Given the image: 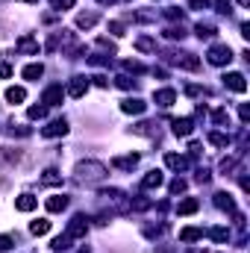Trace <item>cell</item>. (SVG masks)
I'll list each match as a JSON object with an SVG mask.
<instances>
[{"instance_id": "42", "label": "cell", "mask_w": 250, "mask_h": 253, "mask_svg": "<svg viewBox=\"0 0 250 253\" xmlns=\"http://www.w3.org/2000/svg\"><path fill=\"white\" fill-rule=\"evenodd\" d=\"M50 6H53L56 12H65V9H71V6H74V0H50Z\"/></svg>"}, {"instance_id": "49", "label": "cell", "mask_w": 250, "mask_h": 253, "mask_svg": "<svg viewBox=\"0 0 250 253\" xmlns=\"http://www.w3.org/2000/svg\"><path fill=\"white\" fill-rule=\"evenodd\" d=\"M233 168H236V159H233V156L221 159V171H224V174H227V171H233Z\"/></svg>"}, {"instance_id": "19", "label": "cell", "mask_w": 250, "mask_h": 253, "mask_svg": "<svg viewBox=\"0 0 250 253\" xmlns=\"http://www.w3.org/2000/svg\"><path fill=\"white\" fill-rule=\"evenodd\" d=\"M197 209H200V200H197V197H186V200L177 203V212H180V215H194Z\"/></svg>"}, {"instance_id": "12", "label": "cell", "mask_w": 250, "mask_h": 253, "mask_svg": "<svg viewBox=\"0 0 250 253\" xmlns=\"http://www.w3.org/2000/svg\"><path fill=\"white\" fill-rule=\"evenodd\" d=\"M215 206H218L221 212H236V200H233L230 191H218V194H215Z\"/></svg>"}, {"instance_id": "38", "label": "cell", "mask_w": 250, "mask_h": 253, "mask_svg": "<svg viewBox=\"0 0 250 253\" xmlns=\"http://www.w3.org/2000/svg\"><path fill=\"white\" fill-rule=\"evenodd\" d=\"M97 47H100V50L115 53V42H112V39H106V36H100V39H97Z\"/></svg>"}, {"instance_id": "26", "label": "cell", "mask_w": 250, "mask_h": 253, "mask_svg": "<svg viewBox=\"0 0 250 253\" xmlns=\"http://www.w3.org/2000/svg\"><path fill=\"white\" fill-rule=\"evenodd\" d=\"M6 100L9 103H24L27 100V91L21 85H12V88H6Z\"/></svg>"}, {"instance_id": "43", "label": "cell", "mask_w": 250, "mask_h": 253, "mask_svg": "<svg viewBox=\"0 0 250 253\" xmlns=\"http://www.w3.org/2000/svg\"><path fill=\"white\" fill-rule=\"evenodd\" d=\"M186 180H183V177H177V180H174V183H171V194H180V191H186Z\"/></svg>"}, {"instance_id": "17", "label": "cell", "mask_w": 250, "mask_h": 253, "mask_svg": "<svg viewBox=\"0 0 250 253\" xmlns=\"http://www.w3.org/2000/svg\"><path fill=\"white\" fill-rule=\"evenodd\" d=\"M36 203H39V200H36L33 194H18V197H15V209H18V212H33Z\"/></svg>"}, {"instance_id": "41", "label": "cell", "mask_w": 250, "mask_h": 253, "mask_svg": "<svg viewBox=\"0 0 250 253\" xmlns=\"http://www.w3.org/2000/svg\"><path fill=\"white\" fill-rule=\"evenodd\" d=\"M124 68H126V71H132V74H144V71H147L144 65H141V62H135V59H126Z\"/></svg>"}, {"instance_id": "2", "label": "cell", "mask_w": 250, "mask_h": 253, "mask_svg": "<svg viewBox=\"0 0 250 253\" xmlns=\"http://www.w3.org/2000/svg\"><path fill=\"white\" fill-rule=\"evenodd\" d=\"M206 59H209V65H230L233 62V50H230V44H212L209 47V53H206Z\"/></svg>"}, {"instance_id": "24", "label": "cell", "mask_w": 250, "mask_h": 253, "mask_svg": "<svg viewBox=\"0 0 250 253\" xmlns=\"http://www.w3.org/2000/svg\"><path fill=\"white\" fill-rule=\"evenodd\" d=\"M42 74H44V65L42 62H33V65H27V68L21 71L24 80H42Z\"/></svg>"}, {"instance_id": "53", "label": "cell", "mask_w": 250, "mask_h": 253, "mask_svg": "<svg viewBox=\"0 0 250 253\" xmlns=\"http://www.w3.org/2000/svg\"><path fill=\"white\" fill-rule=\"evenodd\" d=\"M242 39H250V24H242Z\"/></svg>"}, {"instance_id": "40", "label": "cell", "mask_w": 250, "mask_h": 253, "mask_svg": "<svg viewBox=\"0 0 250 253\" xmlns=\"http://www.w3.org/2000/svg\"><path fill=\"white\" fill-rule=\"evenodd\" d=\"M112 56L109 53H97V56H88V65H109Z\"/></svg>"}, {"instance_id": "22", "label": "cell", "mask_w": 250, "mask_h": 253, "mask_svg": "<svg viewBox=\"0 0 250 253\" xmlns=\"http://www.w3.org/2000/svg\"><path fill=\"white\" fill-rule=\"evenodd\" d=\"M135 50H141V53H156V39L138 36V39H135Z\"/></svg>"}, {"instance_id": "7", "label": "cell", "mask_w": 250, "mask_h": 253, "mask_svg": "<svg viewBox=\"0 0 250 253\" xmlns=\"http://www.w3.org/2000/svg\"><path fill=\"white\" fill-rule=\"evenodd\" d=\"M62 100H65V88L59 85V83L47 85V88H44V94H42V103H44V106H59Z\"/></svg>"}, {"instance_id": "9", "label": "cell", "mask_w": 250, "mask_h": 253, "mask_svg": "<svg viewBox=\"0 0 250 253\" xmlns=\"http://www.w3.org/2000/svg\"><path fill=\"white\" fill-rule=\"evenodd\" d=\"M144 109H147V103L138 100V97H126L124 103H121V112H124V115H141Z\"/></svg>"}, {"instance_id": "30", "label": "cell", "mask_w": 250, "mask_h": 253, "mask_svg": "<svg viewBox=\"0 0 250 253\" xmlns=\"http://www.w3.org/2000/svg\"><path fill=\"white\" fill-rule=\"evenodd\" d=\"M44 115H47V106H44V103H42V106H30V109H27V118H30V121H42Z\"/></svg>"}, {"instance_id": "47", "label": "cell", "mask_w": 250, "mask_h": 253, "mask_svg": "<svg viewBox=\"0 0 250 253\" xmlns=\"http://www.w3.org/2000/svg\"><path fill=\"white\" fill-rule=\"evenodd\" d=\"M239 118H242V124H248V121H250V106H248V103H242V106H239Z\"/></svg>"}, {"instance_id": "5", "label": "cell", "mask_w": 250, "mask_h": 253, "mask_svg": "<svg viewBox=\"0 0 250 253\" xmlns=\"http://www.w3.org/2000/svg\"><path fill=\"white\" fill-rule=\"evenodd\" d=\"M224 85H227L230 91H236V94H245V91H248V80H245V74H239V71L224 74Z\"/></svg>"}, {"instance_id": "29", "label": "cell", "mask_w": 250, "mask_h": 253, "mask_svg": "<svg viewBox=\"0 0 250 253\" xmlns=\"http://www.w3.org/2000/svg\"><path fill=\"white\" fill-rule=\"evenodd\" d=\"M209 144H215V147H227V144H230V135H227V132L212 129V132H209Z\"/></svg>"}, {"instance_id": "45", "label": "cell", "mask_w": 250, "mask_h": 253, "mask_svg": "<svg viewBox=\"0 0 250 253\" xmlns=\"http://www.w3.org/2000/svg\"><path fill=\"white\" fill-rule=\"evenodd\" d=\"M12 245H15V239H12V236H0V253L12 251Z\"/></svg>"}, {"instance_id": "33", "label": "cell", "mask_w": 250, "mask_h": 253, "mask_svg": "<svg viewBox=\"0 0 250 253\" xmlns=\"http://www.w3.org/2000/svg\"><path fill=\"white\" fill-rule=\"evenodd\" d=\"M165 39H171V42H177V39H180V42H183V39H186L183 24H180V27H168V30H165Z\"/></svg>"}, {"instance_id": "21", "label": "cell", "mask_w": 250, "mask_h": 253, "mask_svg": "<svg viewBox=\"0 0 250 253\" xmlns=\"http://www.w3.org/2000/svg\"><path fill=\"white\" fill-rule=\"evenodd\" d=\"M47 212H62V209H68V197L65 194H53V197H47Z\"/></svg>"}, {"instance_id": "46", "label": "cell", "mask_w": 250, "mask_h": 253, "mask_svg": "<svg viewBox=\"0 0 250 253\" xmlns=\"http://www.w3.org/2000/svg\"><path fill=\"white\" fill-rule=\"evenodd\" d=\"M194 180H197V183H209V180H212V174H209L206 168H197V174H194Z\"/></svg>"}, {"instance_id": "36", "label": "cell", "mask_w": 250, "mask_h": 253, "mask_svg": "<svg viewBox=\"0 0 250 253\" xmlns=\"http://www.w3.org/2000/svg\"><path fill=\"white\" fill-rule=\"evenodd\" d=\"M165 18H168V21H180V24H183L186 12H183V9H177V6H171V9H165Z\"/></svg>"}, {"instance_id": "48", "label": "cell", "mask_w": 250, "mask_h": 253, "mask_svg": "<svg viewBox=\"0 0 250 253\" xmlns=\"http://www.w3.org/2000/svg\"><path fill=\"white\" fill-rule=\"evenodd\" d=\"M109 33H112V36H124V24H121V21H112V24H109Z\"/></svg>"}, {"instance_id": "6", "label": "cell", "mask_w": 250, "mask_h": 253, "mask_svg": "<svg viewBox=\"0 0 250 253\" xmlns=\"http://www.w3.org/2000/svg\"><path fill=\"white\" fill-rule=\"evenodd\" d=\"M88 77H71V83H68V88H65V94L68 97H74V100H80L85 91H88Z\"/></svg>"}, {"instance_id": "56", "label": "cell", "mask_w": 250, "mask_h": 253, "mask_svg": "<svg viewBox=\"0 0 250 253\" xmlns=\"http://www.w3.org/2000/svg\"><path fill=\"white\" fill-rule=\"evenodd\" d=\"M77 253H91V251H88V248H83V251H77Z\"/></svg>"}, {"instance_id": "50", "label": "cell", "mask_w": 250, "mask_h": 253, "mask_svg": "<svg viewBox=\"0 0 250 253\" xmlns=\"http://www.w3.org/2000/svg\"><path fill=\"white\" fill-rule=\"evenodd\" d=\"M9 77H12V65L0 62V80H9Z\"/></svg>"}, {"instance_id": "14", "label": "cell", "mask_w": 250, "mask_h": 253, "mask_svg": "<svg viewBox=\"0 0 250 253\" xmlns=\"http://www.w3.org/2000/svg\"><path fill=\"white\" fill-rule=\"evenodd\" d=\"M165 165H168L171 171H186L188 159L186 156H180V153H165Z\"/></svg>"}, {"instance_id": "51", "label": "cell", "mask_w": 250, "mask_h": 253, "mask_svg": "<svg viewBox=\"0 0 250 253\" xmlns=\"http://www.w3.org/2000/svg\"><path fill=\"white\" fill-rule=\"evenodd\" d=\"M91 80H94V85H100V88H106V85H109V80H106L103 74H94Z\"/></svg>"}, {"instance_id": "1", "label": "cell", "mask_w": 250, "mask_h": 253, "mask_svg": "<svg viewBox=\"0 0 250 253\" xmlns=\"http://www.w3.org/2000/svg\"><path fill=\"white\" fill-rule=\"evenodd\" d=\"M106 177H109V168H106L103 162H97V159L77 162V168H74V180H77L80 186H100Z\"/></svg>"}, {"instance_id": "15", "label": "cell", "mask_w": 250, "mask_h": 253, "mask_svg": "<svg viewBox=\"0 0 250 253\" xmlns=\"http://www.w3.org/2000/svg\"><path fill=\"white\" fill-rule=\"evenodd\" d=\"M138 165V156L135 153H129V156H115L112 159V168H121V171H132Z\"/></svg>"}, {"instance_id": "44", "label": "cell", "mask_w": 250, "mask_h": 253, "mask_svg": "<svg viewBox=\"0 0 250 253\" xmlns=\"http://www.w3.org/2000/svg\"><path fill=\"white\" fill-rule=\"evenodd\" d=\"M215 6H218L221 15H230V12H233V3H230V0H215Z\"/></svg>"}, {"instance_id": "4", "label": "cell", "mask_w": 250, "mask_h": 253, "mask_svg": "<svg viewBox=\"0 0 250 253\" xmlns=\"http://www.w3.org/2000/svg\"><path fill=\"white\" fill-rule=\"evenodd\" d=\"M165 59L174 65H180V68H186V71H197L200 68V59L194 56V53H177V50H171V53H165Z\"/></svg>"}, {"instance_id": "39", "label": "cell", "mask_w": 250, "mask_h": 253, "mask_svg": "<svg viewBox=\"0 0 250 253\" xmlns=\"http://www.w3.org/2000/svg\"><path fill=\"white\" fill-rule=\"evenodd\" d=\"M212 121H215V124H230L227 109H215V112H212Z\"/></svg>"}, {"instance_id": "18", "label": "cell", "mask_w": 250, "mask_h": 253, "mask_svg": "<svg viewBox=\"0 0 250 253\" xmlns=\"http://www.w3.org/2000/svg\"><path fill=\"white\" fill-rule=\"evenodd\" d=\"M194 33H197V39H200V42H212L218 30H215V24H203V21H200V24L194 27Z\"/></svg>"}, {"instance_id": "23", "label": "cell", "mask_w": 250, "mask_h": 253, "mask_svg": "<svg viewBox=\"0 0 250 253\" xmlns=\"http://www.w3.org/2000/svg\"><path fill=\"white\" fill-rule=\"evenodd\" d=\"M191 129H194V121L191 118H177L174 121V135H183L186 138V135H191Z\"/></svg>"}, {"instance_id": "37", "label": "cell", "mask_w": 250, "mask_h": 253, "mask_svg": "<svg viewBox=\"0 0 250 253\" xmlns=\"http://www.w3.org/2000/svg\"><path fill=\"white\" fill-rule=\"evenodd\" d=\"M115 85L124 88V91H129V88H135V80H129V77H115Z\"/></svg>"}, {"instance_id": "13", "label": "cell", "mask_w": 250, "mask_h": 253, "mask_svg": "<svg viewBox=\"0 0 250 253\" xmlns=\"http://www.w3.org/2000/svg\"><path fill=\"white\" fill-rule=\"evenodd\" d=\"M15 47H18L21 53H30V56H36V53H39V42H36L33 36H21Z\"/></svg>"}, {"instance_id": "34", "label": "cell", "mask_w": 250, "mask_h": 253, "mask_svg": "<svg viewBox=\"0 0 250 253\" xmlns=\"http://www.w3.org/2000/svg\"><path fill=\"white\" fill-rule=\"evenodd\" d=\"M0 159H6V162H18V159H21V150H12V147H0Z\"/></svg>"}, {"instance_id": "20", "label": "cell", "mask_w": 250, "mask_h": 253, "mask_svg": "<svg viewBox=\"0 0 250 253\" xmlns=\"http://www.w3.org/2000/svg\"><path fill=\"white\" fill-rule=\"evenodd\" d=\"M206 233L200 230V227H186V230H180V242H186V245H191V242H200Z\"/></svg>"}, {"instance_id": "52", "label": "cell", "mask_w": 250, "mask_h": 253, "mask_svg": "<svg viewBox=\"0 0 250 253\" xmlns=\"http://www.w3.org/2000/svg\"><path fill=\"white\" fill-rule=\"evenodd\" d=\"M191 9H209V0H188Z\"/></svg>"}, {"instance_id": "54", "label": "cell", "mask_w": 250, "mask_h": 253, "mask_svg": "<svg viewBox=\"0 0 250 253\" xmlns=\"http://www.w3.org/2000/svg\"><path fill=\"white\" fill-rule=\"evenodd\" d=\"M100 6H112V3H118V0H97Z\"/></svg>"}, {"instance_id": "32", "label": "cell", "mask_w": 250, "mask_h": 253, "mask_svg": "<svg viewBox=\"0 0 250 253\" xmlns=\"http://www.w3.org/2000/svg\"><path fill=\"white\" fill-rule=\"evenodd\" d=\"M156 124H147V121H141V124H135L132 126V132L135 135H156V129H153Z\"/></svg>"}, {"instance_id": "35", "label": "cell", "mask_w": 250, "mask_h": 253, "mask_svg": "<svg viewBox=\"0 0 250 253\" xmlns=\"http://www.w3.org/2000/svg\"><path fill=\"white\" fill-rule=\"evenodd\" d=\"M186 94L188 97H206L209 88H206V85H186Z\"/></svg>"}, {"instance_id": "16", "label": "cell", "mask_w": 250, "mask_h": 253, "mask_svg": "<svg viewBox=\"0 0 250 253\" xmlns=\"http://www.w3.org/2000/svg\"><path fill=\"white\" fill-rule=\"evenodd\" d=\"M97 21H100L97 12H80V15H77V27H80V30H91Z\"/></svg>"}, {"instance_id": "8", "label": "cell", "mask_w": 250, "mask_h": 253, "mask_svg": "<svg viewBox=\"0 0 250 253\" xmlns=\"http://www.w3.org/2000/svg\"><path fill=\"white\" fill-rule=\"evenodd\" d=\"M65 132H68V121L65 118H56V121H50L47 126H42V135L44 138H59Z\"/></svg>"}, {"instance_id": "55", "label": "cell", "mask_w": 250, "mask_h": 253, "mask_svg": "<svg viewBox=\"0 0 250 253\" xmlns=\"http://www.w3.org/2000/svg\"><path fill=\"white\" fill-rule=\"evenodd\" d=\"M239 6H250V0H239Z\"/></svg>"}, {"instance_id": "3", "label": "cell", "mask_w": 250, "mask_h": 253, "mask_svg": "<svg viewBox=\"0 0 250 253\" xmlns=\"http://www.w3.org/2000/svg\"><path fill=\"white\" fill-rule=\"evenodd\" d=\"M85 233H88V218H85V215H74V218L68 221L65 236H68V239H85Z\"/></svg>"}, {"instance_id": "28", "label": "cell", "mask_w": 250, "mask_h": 253, "mask_svg": "<svg viewBox=\"0 0 250 253\" xmlns=\"http://www.w3.org/2000/svg\"><path fill=\"white\" fill-rule=\"evenodd\" d=\"M30 233H33V236H44V233H50V221H47V218L33 221V224H30Z\"/></svg>"}, {"instance_id": "31", "label": "cell", "mask_w": 250, "mask_h": 253, "mask_svg": "<svg viewBox=\"0 0 250 253\" xmlns=\"http://www.w3.org/2000/svg\"><path fill=\"white\" fill-rule=\"evenodd\" d=\"M71 242H74V239H68V236H56V239H53V245H50V248H53V251L56 253H62V251H68V248H71Z\"/></svg>"}, {"instance_id": "57", "label": "cell", "mask_w": 250, "mask_h": 253, "mask_svg": "<svg viewBox=\"0 0 250 253\" xmlns=\"http://www.w3.org/2000/svg\"><path fill=\"white\" fill-rule=\"evenodd\" d=\"M21 3H39V0H21Z\"/></svg>"}, {"instance_id": "25", "label": "cell", "mask_w": 250, "mask_h": 253, "mask_svg": "<svg viewBox=\"0 0 250 253\" xmlns=\"http://www.w3.org/2000/svg\"><path fill=\"white\" fill-rule=\"evenodd\" d=\"M42 186H62V174H59L56 168H47V171L42 174Z\"/></svg>"}, {"instance_id": "11", "label": "cell", "mask_w": 250, "mask_h": 253, "mask_svg": "<svg viewBox=\"0 0 250 253\" xmlns=\"http://www.w3.org/2000/svg\"><path fill=\"white\" fill-rule=\"evenodd\" d=\"M162 183H165L162 171H147V174H144V180H141V189H144V191H153V189H159Z\"/></svg>"}, {"instance_id": "10", "label": "cell", "mask_w": 250, "mask_h": 253, "mask_svg": "<svg viewBox=\"0 0 250 253\" xmlns=\"http://www.w3.org/2000/svg\"><path fill=\"white\" fill-rule=\"evenodd\" d=\"M153 100H156L162 109H168V106H174L177 91H174V88H159V91H153Z\"/></svg>"}, {"instance_id": "27", "label": "cell", "mask_w": 250, "mask_h": 253, "mask_svg": "<svg viewBox=\"0 0 250 253\" xmlns=\"http://www.w3.org/2000/svg\"><path fill=\"white\" fill-rule=\"evenodd\" d=\"M206 236H212V242H218V245H227L230 242V230L227 227H212Z\"/></svg>"}]
</instances>
